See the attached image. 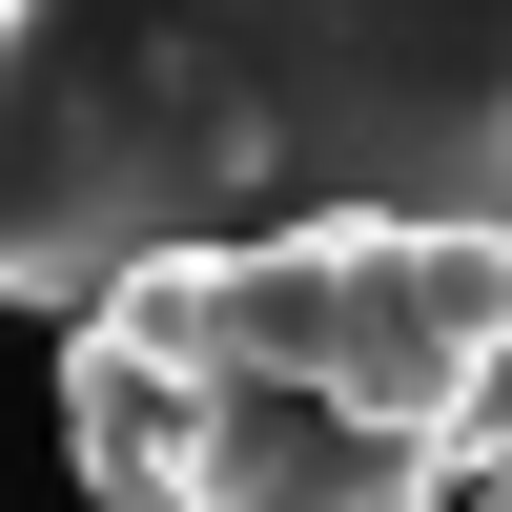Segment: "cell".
<instances>
[{
  "label": "cell",
  "instance_id": "obj_2",
  "mask_svg": "<svg viewBox=\"0 0 512 512\" xmlns=\"http://www.w3.org/2000/svg\"><path fill=\"white\" fill-rule=\"evenodd\" d=\"M164 369H287V390H349L390 431H451L472 472V410L512 390V226H246V246H164L103 287Z\"/></svg>",
  "mask_w": 512,
  "mask_h": 512
},
{
  "label": "cell",
  "instance_id": "obj_5",
  "mask_svg": "<svg viewBox=\"0 0 512 512\" xmlns=\"http://www.w3.org/2000/svg\"><path fill=\"white\" fill-rule=\"evenodd\" d=\"M492 512H512V492H492Z\"/></svg>",
  "mask_w": 512,
  "mask_h": 512
},
{
  "label": "cell",
  "instance_id": "obj_3",
  "mask_svg": "<svg viewBox=\"0 0 512 512\" xmlns=\"http://www.w3.org/2000/svg\"><path fill=\"white\" fill-rule=\"evenodd\" d=\"M451 431H390L287 369H185V512H451Z\"/></svg>",
  "mask_w": 512,
  "mask_h": 512
},
{
  "label": "cell",
  "instance_id": "obj_1",
  "mask_svg": "<svg viewBox=\"0 0 512 512\" xmlns=\"http://www.w3.org/2000/svg\"><path fill=\"white\" fill-rule=\"evenodd\" d=\"M349 205L512 226V0H0V308Z\"/></svg>",
  "mask_w": 512,
  "mask_h": 512
},
{
  "label": "cell",
  "instance_id": "obj_4",
  "mask_svg": "<svg viewBox=\"0 0 512 512\" xmlns=\"http://www.w3.org/2000/svg\"><path fill=\"white\" fill-rule=\"evenodd\" d=\"M62 451H82L103 512H185V369H164L123 308L62 328Z\"/></svg>",
  "mask_w": 512,
  "mask_h": 512
}]
</instances>
